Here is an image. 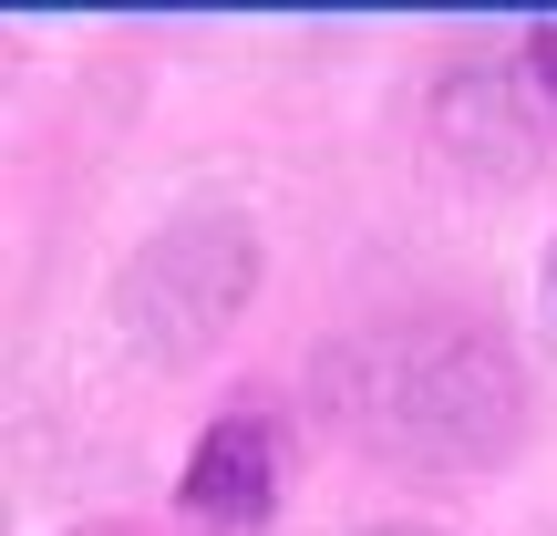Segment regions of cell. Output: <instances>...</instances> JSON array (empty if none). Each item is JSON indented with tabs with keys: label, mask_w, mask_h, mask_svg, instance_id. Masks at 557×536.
Here are the masks:
<instances>
[{
	"label": "cell",
	"mask_w": 557,
	"mask_h": 536,
	"mask_svg": "<svg viewBox=\"0 0 557 536\" xmlns=\"http://www.w3.org/2000/svg\"><path fill=\"white\" fill-rule=\"evenodd\" d=\"M506 73H517L527 94H537L547 114H557V21H527V32H517V62H506Z\"/></svg>",
	"instance_id": "obj_3"
},
{
	"label": "cell",
	"mask_w": 557,
	"mask_h": 536,
	"mask_svg": "<svg viewBox=\"0 0 557 536\" xmlns=\"http://www.w3.org/2000/svg\"><path fill=\"white\" fill-rule=\"evenodd\" d=\"M547 289H557V248H547Z\"/></svg>",
	"instance_id": "obj_5"
},
{
	"label": "cell",
	"mask_w": 557,
	"mask_h": 536,
	"mask_svg": "<svg viewBox=\"0 0 557 536\" xmlns=\"http://www.w3.org/2000/svg\"><path fill=\"white\" fill-rule=\"evenodd\" d=\"M278 464H289V444H278V423L269 413H218L197 434V454H186V516L197 526H269V506H278Z\"/></svg>",
	"instance_id": "obj_2"
},
{
	"label": "cell",
	"mask_w": 557,
	"mask_h": 536,
	"mask_svg": "<svg viewBox=\"0 0 557 536\" xmlns=\"http://www.w3.org/2000/svg\"><path fill=\"white\" fill-rule=\"evenodd\" d=\"M320 402L351 423L361 444L413 464H485L517 444L527 402L517 372L485 331L455 320H413V331H361L341 351H320Z\"/></svg>",
	"instance_id": "obj_1"
},
{
	"label": "cell",
	"mask_w": 557,
	"mask_h": 536,
	"mask_svg": "<svg viewBox=\"0 0 557 536\" xmlns=\"http://www.w3.org/2000/svg\"><path fill=\"white\" fill-rule=\"evenodd\" d=\"M361 536H434V526H361Z\"/></svg>",
	"instance_id": "obj_4"
}]
</instances>
